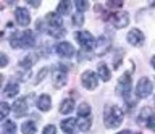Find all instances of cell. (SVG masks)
Instances as JSON below:
<instances>
[{"instance_id":"cell-1","label":"cell","mask_w":155,"mask_h":134,"mask_svg":"<svg viewBox=\"0 0 155 134\" xmlns=\"http://www.w3.org/2000/svg\"><path fill=\"white\" fill-rule=\"evenodd\" d=\"M104 123L107 128L115 129L118 128L121 123H123V110L120 107H115V105H110V107L105 108L104 113Z\"/></svg>"},{"instance_id":"cell-2","label":"cell","mask_w":155,"mask_h":134,"mask_svg":"<svg viewBox=\"0 0 155 134\" xmlns=\"http://www.w3.org/2000/svg\"><path fill=\"white\" fill-rule=\"evenodd\" d=\"M34 34L32 31H23V32H15L10 39V45L13 49H28V47L34 45Z\"/></svg>"},{"instance_id":"cell-3","label":"cell","mask_w":155,"mask_h":134,"mask_svg":"<svg viewBox=\"0 0 155 134\" xmlns=\"http://www.w3.org/2000/svg\"><path fill=\"white\" fill-rule=\"evenodd\" d=\"M74 36H76V41L79 42V45L84 50H91L92 47H95L97 41L94 39V36H92L89 31H78Z\"/></svg>"},{"instance_id":"cell-4","label":"cell","mask_w":155,"mask_h":134,"mask_svg":"<svg viewBox=\"0 0 155 134\" xmlns=\"http://www.w3.org/2000/svg\"><path fill=\"white\" fill-rule=\"evenodd\" d=\"M152 89H153L152 81H150L149 78H140L137 86H136V94H137L139 99H145V97H149V95L152 94Z\"/></svg>"},{"instance_id":"cell-5","label":"cell","mask_w":155,"mask_h":134,"mask_svg":"<svg viewBox=\"0 0 155 134\" xmlns=\"http://www.w3.org/2000/svg\"><path fill=\"white\" fill-rule=\"evenodd\" d=\"M108 21L115 28L121 29V28H126L129 25V16H128L126 11H115V13H111V15L108 16Z\"/></svg>"},{"instance_id":"cell-6","label":"cell","mask_w":155,"mask_h":134,"mask_svg":"<svg viewBox=\"0 0 155 134\" xmlns=\"http://www.w3.org/2000/svg\"><path fill=\"white\" fill-rule=\"evenodd\" d=\"M81 83H82V86H84L87 90H92V89L97 87L99 79H97V74L94 73V71L87 70V71H84V73H82V76H81Z\"/></svg>"},{"instance_id":"cell-7","label":"cell","mask_w":155,"mask_h":134,"mask_svg":"<svg viewBox=\"0 0 155 134\" xmlns=\"http://www.w3.org/2000/svg\"><path fill=\"white\" fill-rule=\"evenodd\" d=\"M55 52L63 58H71L74 55V47H73L70 42H58L55 47Z\"/></svg>"},{"instance_id":"cell-8","label":"cell","mask_w":155,"mask_h":134,"mask_svg":"<svg viewBox=\"0 0 155 134\" xmlns=\"http://www.w3.org/2000/svg\"><path fill=\"white\" fill-rule=\"evenodd\" d=\"M15 18H16V23L19 26H28L31 23V15H29L28 8H23V7H18L15 10Z\"/></svg>"},{"instance_id":"cell-9","label":"cell","mask_w":155,"mask_h":134,"mask_svg":"<svg viewBox=\"0 0 155 134\" xmlns=\"http://www.w3.org/2000/svg\"><path fill=\"white\" fill-rule=\"evenodd\" d=\"M110 45H111V42H110V39L108 37H105V36H102V37H99L97 39V42H95V55H104V54H107L108 52V49H110Z\"/></svg>"},{"instance_id":"cell-10","label":"cell","mask_w":155,"mask_h":134,"mask_svg":"<svg viewBox=\"0 0 155 134\" xmlns=\"http://www.w3.org/2000/svg\"><path fill=\"white\" fill-rule=\"evenodd\" d=\"M128 42L131 45H134V47H139V45H142L144 44V34H142V31H139V29H131L128 32Z\"/></svg>"},{"instance_id":"cell-11","label":"cell","mask_w":155,"mask_h":134,"mask_svg":"<svg viewBox=\"0 0 155 134\" xmlns=\"http://www.w3.org/2000/svg\"><path fill=\"white\" fill-rule=\"evenodd\" d=\"M66 71H61V70H55V73H53V87L55 89H61L63 86L66 84Z\"/></svg>"},{"instance_id":"cell-12","label":"cell","mask_w":155,"mask_h":134,"mask_svg":"<svg viewBox=\"0 0 155 134\" xmlns=\"http://www.w3.org/2000/svg\"><path fill=\"white\" fill-rule=\"evenodd\" d=\"M28 97H23V99H18L16 102H15V105H13V112H15V115L16 116H23L24 113L28 112Z\"/></svg>"},{"instance_id":"cell-13","label":"cell","mask_w":155,"mask_h":134,"mask_svg":"<svg viewBox=\"0 0 155 134\" xmlns=\"http://www.w3.org/2000/svg\"><path fill=\"white\" fill-rule=\"evenodd\" d=\"M45 21L48 23V26H50V29H61L63 26V21H61V16L58 15V13H48Z\"/></svg>"},{"instance_id":"cell-14","label":"cell","mask_w":155,"mask_h":134,"mask_svg":"<svg viewBox=\"0 0 155 134\" xmlns=\"http://www.w3.org/2000/svg\"><path fill=\"white\" fill-rule=\"evenodd\" d=\"M52 107V99H50V95H47V94H42L41 97L37 99V108L41 110V112H48Z\"/></svg>"},{"instance_id":"cell-15","label":"cell","mask_w":155,"mask_h":134,"mask_svg":"<svg viewBox=\"0 0 155 134\" xmlns=\"http://www.w3.org/2000/svg\"><path fill=\"white\" fill-rule=\"evenodd\" d=\"M97 73H99V78L102 81H110V78H111V73H110L108 66H107L105 63H99V66H97Z\"/></svg>"},{"instance_id":"cell-16","label":"cell","mask_w":155,"mask_h":134,"mask_svg":"<svg viewBox=\"0 0 155 134\" xmlns=\"http://www.w3.org/2000/svg\"><path fill=\"white\" fill-rule=\"evenodd\" d=\"M19 92V86L16 83H10L7 87H5V97H8V99H13V97H16Z\"/></svg>"},{"instance_id":"cell-17","label":"cell","mask_w":155,"mask_h":134,"mask_svg":"<svg viewBox=\"0 0 155 134\" xmlns=\"http://www.w3.org/2000/svg\"><path fill=\"white\" fill-rule=\"evenodd\" d=\"M76 124H78V121H76L74 118H66V119H63V121H61V129L66 134H71Z\"/></svg>"},{"instance_id":"cell-18","label":"cell","mask_w":155,"mask_h":134,"mask_svg":"<svg viewBox=\"0 0 155 134\" xmlns=\"http://www.w3.org/2000/svg\"><path fill=\"white\" fill-rule=\"evenodd\" d=\"M73 108H74V102H73V99H65L60 105V113L63 115H68L73 112Z\"/></svg>"},{"instance_id":"cell-19","label":"cell","mask_w":155,"mask_h":134,"mask_svg":"<svg viewBox=\"0 0 155 134\" xmlns=\"http://www.w3.org/2000/svg\"><path fill=\"white\" fill-rule=\"evenodd\" d=\"M78 126H79V129L81 131H89L91 129V126H92V119H91V116H86V118H79L78 119Z\"/></svg>"},{"instance_id":"cell-20","label":"cell","mask_w":155,"mask_h":134,"mask_svg":"<svg viewBox=\"0 0 155 134\" xmlns=\"http://www.w3.org/2000/svg\"><path fill=\"white\" fill-rule=\"evenodd\" d=\"M23 134H36V123L34 121H24L21 126Z\"/></svg>"},{"instance_id":"cell-21","label":"cell","mask_w":155,"mask_h":134,"mask_svg":"<svg viewBox=\"0 0 155 134\" xmlns=\"http://www.w3.org/2000/svg\"><path fill=\"white\" fill-rule=\"evenodd\" d=\"M70 10H71V3L68 2V0H63V2L58 3L57 13L58 15H66V13H70Z\"/></svg>"},{"instance_id":"cell-22","label":"cell","mask_w":155,"mask_h":134,"mask_svg":"<svg viewBox=\"0 0 155 134\" xmlns=\"http://www.w3.org/2000/svg\"><path fill=\"white\" fill-rule=\"evenodd\" d=\"M16 132V124L12 119H5L3 123V134H15Z\"/></svg>"},{"instance_id":"cell-23","label":"cell","mask_w":155,"mask_h":134,"mask_svg":"<svg viewBox=\"0 0 155 134\" xmlns=\"http://www.w3.org/2000/svg\"><path fill=\"white\" fill-rule=\"evenodd\" d=\"M78 115H79V118H86L91 115V107L89 103H81L79 108H78Z\"/></svg>"},{"instance_id":"cell-24","label":"cell","mask_w":155,"mask_h":134,"mask_svg":"<svg viewBox=\"0 0 155 134\" xmlns=\"http://www.w3.org/2000/svg\"><path fill=\"white\" fill-rule=\"evenodd\" d=\"M32 63H34V58H32V57H24L19 65H21V68H24V70L29 71V68L32 66Z\"/></svg>"},{"instance_id":"cell-25","label":"cell","mask_w":155,"mask_h":134,"mask_svg":"<svg viewBox=\"0 0 155 134\" xmlns=\"http://www.w3.org/2000/svg\"><path fill=\"white\" fill-rule=\"evenodd\" d=\"M82 23H84L82 13H74V15H73V25L74 26H82Z\"/></svg>"},{"instance_id":"cell-26","label":"cell","mask_w":155,"mask_h":134,"mask_svg":"<svg viewBox=\"0 0 155 134\" xmlns=\"http://www.w3.org/2000/svg\"><path fill=\"white\" fill-rule=\"evenodd\" d=\"M76 8H78V13H82V11H86L87 8H89V3L84 2V0H78V2H76Z\"/></svg>"},{"instance_id":"cell-27","label":"cell","mask_w":155,"mask_h":134,"mask_svg":"<svg viewBox=\"0 0 155 134\" xmlns=\"http://www.w3.org/2000/svg\"><path fill=\"white\" fill-rule=\"evenodd\" d=\"M8 113H10V105L2 102V105H0V115H2V118H7Z\"/></svg>"},{"instance_id":"cell-28","label":"cell","mask_w":155,"mask_h":134,"mask_svg":"<svg viewBox=\"0 0 155 134\" xmlns=\"http://www.w3.org/2000/svg\"><path fill=\"white\" fill-rule=\"evenodd\" d=\"M47 73H48V68H42V71H39V74H37V79L34 81V83H36V84H39V83H41V81H42V79L47 76Z\"/></svg>"},{"instance_id":"cell-29","label":"cell","mask_w":155,"mask_h":134,"mask_svg":"<svg viewBox=\"0 0 155 134\" xmlns=\"http://www.w3.org/2000/svg\"><path fill=\"white\" fill-rule=\"evenodd\" d=\"M42 134H57V128L53 126V124H47V126L44 128V132Z\"/></svg>"},{"instance_id":"cell-30","label":"cell","mask_w":155,"mask_h":134,"mask_svg":"<svg viewBox=\"0 0 155 134\" xmlns=\"http://www.w3.org/2000/svg\"><path fill=\"white\" fill-rule=\"evenodd\" d=\"M147 128L155 131V115H150V116L147 118Z\"/></svg>"},{"instance_id":"cell-31","label":"cell","mask_w":155,"mask_h":134,"mask_svg":"<svg viewBox=\"0 0 155 134\" xmlns=\"http://www.w3.org/2000/svg\"><path fill=\"white\" fill-rule=\"evenodd\" d=\"M107 7L108 8H120V7H123V2H107Z\"/></svg>"},{"instance_id":"cell-32","label":"cell","mask_w":155,"mask_h":134,"mask_svg":"<svg viewBox=\"0 0 155 134\" xmlns=\"http://www.w3.org/2000/svg\"><path fill=\"white\" fill-rule=\"evenodd\" d=\"M0 65H2V68H5L8 65V57L5 54H2V57H0Z\"/></svg>"},{"instance_id":"cell-33","label":"cell","mask_w":155,"mask_h":134,"mask_svg":"<svg viewBox=\"0 0 155 134\" xmlns=\"http://www.w3.org/2000/svg\"><path fill=\"white\" fill-rule=\"evenodd\" d=\"M150 63H152V66H153V70H155V55L152 57V60H150Z\"/></svg>"},{"instance_id":"cell-34","label":"cell","mask_w":155,"mask_h":134,"mask_svg":"<svg viewBox=\"0 0 155 134\" xmlns=\"http://www.w3.org/2000/svg\"><path fill=\"white\" fill-rule=\"evenodd\" d=\"M118 134H133L131 131H121V132H118Z\"/></svg>"}]
</instances>
